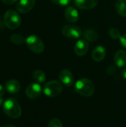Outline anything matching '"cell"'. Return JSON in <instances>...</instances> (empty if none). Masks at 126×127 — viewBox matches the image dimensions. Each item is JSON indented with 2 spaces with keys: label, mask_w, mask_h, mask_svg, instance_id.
Returning <instances> with one entry per match:
<instances>
[{
  "label": "cell",
  "mask_w": 126,
  "mask_h": 127,
  "mask_svg": "<svg viewBox=\"0 0 126 127\" xmlns=\"http://www.w3.org/2000/svg\"><path fill=\"white\" fill-rule=\"evenodd\" d=\"M4 113L10 118H19L22 115V109L19 103L14 98H8L3 103Z\"/></svg>",
  "instance_id": "obj_1"
},
{
  "label": "cell",
  "mask_w": 126,
  "mask_h": 127,
  "mask_svg": "<svg viewBox=\"0 0 126 127\" xmlns=\"http://www.w3.org/2000/svg\"><path fill=\"white\" fill-rule=\"evenodd\" d=\"M75 90L78 94L84 97H90L94 93L95 87L90 80L87 78H81L76 82Z\"/></svg>",
  "instance_id": "obj_2"
},
{
  "label": "cell",
  "mask_w": 126,
  "mask_h": 127,
  "mask_svg": "<svg viewBox=\"0 0 126 127\" xmlns=\"http://www.w3.org/2000/svg\"><path fill=\"white\" fill-rule=\"evenodd\" d=\"M21 17L19 14L13 10H8L4 15V22L10 29H16L21 24Z\"/></svg>",
  "instance_id": "obj_3"
},
{
  "label": "cell",
  "mask_w": 126,
  "mask_h": 127,
  "mask_svg": "<svg viewBox=\"0 0 126 127\" xmlns=\"http://www.w3.org/2000/svg\"><path fill=\"white\" fill-rule=\"evenodd\" d=\"M27 48L35 54H41L44 51L45 45L42 40L36 35H30L25 39Z\"/></svg>",
  "instance_id": "obj_4"
},
{
  "label": "cell",
  "mask_w": 126,
  "mask_h": 127,
  "mask_svg": "<svg viewBox=\"0 0 126 127\" xmlns=\"http://www.w3.org/2000/svg\"><path fill=\"white\" fill-rule=\"evenodd\" d=\"M62 91V86L57 80H51L48 82L43 87L44 94L49 97H54L60 95Z\"/></svg>",
  "instance_id": "obj_5"
},
{
  "label": "cell",
  "mask_w": 126,
  "mask_h": 127,
  "mask_svg": "<svg viewBox=\"0 0 126 127\" xmlns=\"http://www.w3.org/2000/svg\"><path fill=\"white\" fill-rule=\"evenodd\" d=\"M62 33L71 39H79L82 35V29L75 25H66L62 29Z\"/></svg>",
  "instance_id": "obj_6"
},
{
  "label": "cell",
  "mask_w": 126,
  "mask_h": 127,
  "mask_svg": "<svg viewBox=\"0 0 126 127\" xmlns=\"http://www.w3.org/2000/svg\"><path fill=\"white\" fill-rule=\"evenodd\" d=\"M41 93H42V87L37 83H33L30 84L25 90L26 96L31 100L36 99L41 95Z\"/></svg>",
  "instance_id": "obj_7"
},
{
  "label": "cell",
  "mask_w": 126,
  "mask_h": 127,
  "mask_svg": "<svg viewBox=\"0 0 126 127\" xmlns=\"http://www.w3.org/2000/svg\"><path fill=\"white\" fill-rule=\"evenodd\" d=\"M35 5V0H19L16 4V10L21 13H26L31 10Z\"/></svg>",
  "instance_id": "obj_8"
},
{
  "label": "cell",
  "mask_w": 126,
  "mask_h": 127,
  "mask_svg": "<svg viewBox=\"0 0 126 127\" xmlns=\"http://www.w3.org/2000/svg\"><path fill=\"white\" fill-rule=\"evenodd\" d=\"M89 49L88 42L85 39H79L74 45V53L79 57H82L87 54Z\"/></svg>",
  "instance_id": "obj_9"
},
{
  "label": "cell",
  "mask_w": 126,
  "mask_h": 127,
  "mask_svg": "<svg viewBox=\"0 0 126 127\" xmlns=\"http://www.w3.org/2000/svg\"><path fill=\"white\" fill-rule=\"evenodd\" d=\"M60 81L66 86L70 87L74 84V78L73 74L68 69H63L60 71L59 75Z\"/></svg>",
  "instance_id": "obj_10"
},
{
  "label": "cell",
  "mask_w": 126,
  "mask_h": 127,
  "mask_svg": "<svg viewBox=\"0 0 126 127\" xmlns=\"http://www.w3.org/2000/svg\"><path fill=\"white\" fill-rule=\"evenodd\" d=\"M79 13L74 7L68 6L66 7L65 11V17L68 22L71 23H75L79 20Z\"/></svg>",
  "instance_id": "obj_11"
},
{
  "label": "cell",
  "mask_w": 126,
  "mask_h": 127,
  "mask_svg": "<svg viewBox=\"0 0 126 127\" xmlns=\"http://www.w3.org/2000/svg\"><path fill=\"white\" fill-rule=\"evenodd\" d=\"M74 4L82 10H90L95 7L99 0H74Z\"/></svg>",
  "instance_id": "obj_12"
},
{
  "label": "cell",
  "mask_w": 126,
  "mask_h": 127,
  "mask_svg": "<svg viewBox=\"0 0 126 127\" xmlns=\"http://www.w3.org/2000/svg\"><path fill=\"white\" fill-rule=\"evenodd\" d=\"M106 56V49L102 45L96 47L92 51L91 57L92 59L96 62H101L105 59Z\"/></svg>",
  "instance_id": "obj_13"
},
{
  "label": "cell",
  "mask_w": 126,
  "mask_h": 127,
  "mask_svg": "<svg viewBox=\"0 0 126 127\" xmlns=\"http://www.w3.org/2000/svg\"><path fill=\"white\" fill-rule=\"evenodd\" d=\"M114 64L119 68L126 65V52L124 50H118L114 54Z\"/></svg>",
  "instance_id": "obj_14"
},
{
  "label": "cell",
  "mask_w": 126,
  "mask_h": 127,
  "mask_svg": "<svg viewBox=\"0 0 126 127\" xmlns=\"http://www.w3.org/2000/svg\"><path fill=\"white\" fill-rule=\"evenodd\" d=\"M5 89L10 94H16L20 90V83L16 80H10L5 83Z\"/></svg>",
  "instance_id": "obj_15"
},
{
  "label": "cell",
  "mask_w": 126,
  "mask_h": 127,
  "mask_svg": "<svg viewBox=\"0 0 126 127\" xmlns=\"http://www.w3.org/2000/svg\"><path fill=\"white\" fill-rule=\"evenodd\" d=\"M83 37H84V39H85L88 42H94L97 39L98 35H97V33L94 30H93V29H86L83 33Z\"/></svg>",
  "instance_id": "obj_16"
},
{
  "label": "cell",
  "mask_w": 126,
  "mask_h": 127,
  "mask_svg": "<svg viewBox=\"0 0 126 127\" xmlns=\"http://www.w3.org/2000/svg\"><path fill=\"white\" fill-rule=\"evenodd\" d=\"M115 9L119 15L126 16V0H117L115 4Z\"/></svg>",
  "instance_id": "obj_17"
},
{
  "label": "cell",
  "mask_w": 126,
  "mask_h": 127,
  "mask_svg": "<svg viewBox=\"0 0 126 127\" xmlns=\"http://www.w3.org/2000/svg\"><path fill=\"white\" fill-rule=\"evenodd\" d=\"M33 79L39 83H45L46 80V76L45 74L43 71L42 70H36L33 72Z\"/></svg>",
  "instance_id": "obj_18"
},
{
  "label": "cell",
  "mask_w": 126,
  "mask_h": 127,
  "mask_svg": "<svg viewBox=\"0 0 126 127\" xmlns=\"http://www.w3.org/2000/svg\"><path fill=\"white\" fill-rule=\"evenodd\" d=\"M10 40L12 43L16 45H20L25 42V39L21 34H13L10 37Z\"/></svg>",
  "instance_id": "obj_19"
},
{
  "label": "cell",
  "mask_w": 126,
  "mask_h": 127,
  "mask_svg": "<svg viewBox=\"0 0 126 127\" xmlns=\"http://www.w3.org/2000/svg\"><path fill=\"white\" fill-rule=\"evenodd\" d=\"M108 35L113 39H120L122 36L120 31L115 28H112L108 31Z\"/></svg>",
  "instance_id": "obj_20"
},
{
  "label": "cell",
  "mask_w": 126,
  "mask_h": 127,
  "mask_svg": "<svg viewBox=\"0 0 126 127\" xmlns=\"http://www.w3.org/2000/svg\"><path fill=\"white\" fill-rule=\"evenodd\" d=\"M48 127H62V122L57 118H53L50 121Z\"/></svg>",
  "instance_id": "obj_21"
},
{
  "label": "cell",
  "mask_w": 126,
  "mask_h": 127,
  "mask_svg": "<svg viewBox=\"0 0 126 127\" xmlns=\"http://www.w3.org/2000/svg\"><path fill=\"white\" fill-rule=\"evenodd\" d=\"M53 3L59 6H67L68 5L71 0H50Z\"/></svg>",
  "instance_id": "obj_22"
},
{
  "label": "cell",
  "mask_w": 126,
  "mask_h": 127,
  "mask_svg": "<svg viewBox=\"0 0 126 127\" xmlns=\"http://www.w3.org/2000/svg\"><path fill=\"white\" fill-rule=\"evenodd\" d=\"M116 71H117V68H116V67L114 66V65H110V66H108V68H107V73L109 74V75H112V74H114L115 72H116Z\"/></svg>",
  "instance_id": "obj_23"
},
{
  "label": "cell",
  "mask_w": 126,
  "mask_h": 127,
  "mask_svg": "<svg viewBox=\"0 0 126 127\" xmlns=\"http://www.w3.org/2000/svg\"><path fill=\"white\" fill-rule=\"evenodd\" d=\"M120 42L122 46L126 48V33L121 36V37L120 38Z\"/></svg>",
  "instance_id": "obj_24"
},
{
  "label": "cell",
  "mask_w": 126,
  "mask_h": 127,
  "mask_svg": "<svg viewBox=\"0 0 126 127\" xmlns=\"http://www.w3.org/2000/svg\"><path fill=\"white\" fill-rule=\"evenodd\" d=\"M1 1L6 4H14L16 1H17L18 0H1Z\"/></svg>",
  "instance_id": "obj_25"
},
{
  "label": "cell",
  "mask_w": 126,
  "mask_h": 127,
  "mask_svg": "<svg viewBox=\"0 0 126 127\" xmlns=\"http://www.w3.org/2000/svg\"><path fill=\"white\" fill-rule=\"evenodd\" d=\"M4 95V88L2 85L0 84V97H1Z\"/></svg>",
  "instance_id": "obj_26"
},
{
  "label": "cell",
  "mask_w": 126,
  "mask_h": 127,
  "mask_svg": "<svg viewBox=\"0 0 126 127\" xmlns=\"http://www.w3.org/2000/svg\"><path fill=\"white\" fill-rule=\"evenodd\" d=\"M122 76L124 79H126V68L123 69L122 71Z\"/></svg>",
  "instance_id": "obj_27"
},
{
  "label": "cell",
  "mask_w": 126,
  "mask_h": 127,
  "mask_svg": "<svg viewBox=\"0 0 126 127\" xmlns=\"http://www.w3.org/2000/svg\"><path fill=\"white\" fill-rule=\"evenodd\" d=\"M1 127H16L14 126H12V125H4V126H2Z\"/></svg>",
  "instance_id": "obj_28"
},
{
  "label": "cell",
  "mask_w": 126,
  "mask_h": 127,
  "mask_svg": "<svg viewBox=\"0 0 126 127\" xmlns=\"http://www.w3.org/2000/svg\"><path fill=\"white\" fill-rule=\"evenodd\" d=\"M1 104H3V99H2L1 97H0V106H1Z\"/></svg>",
  "instance_id": "obj_29"
}]
</instances>
